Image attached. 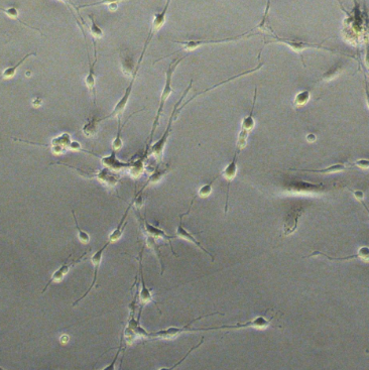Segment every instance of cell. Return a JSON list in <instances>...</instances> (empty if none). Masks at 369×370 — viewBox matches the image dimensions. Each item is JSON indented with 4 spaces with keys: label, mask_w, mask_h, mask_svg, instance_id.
I'll return each mask as SVG.
<instances>
[{
    "label": "cell",
    "mask_w": 369,
    "mask_h": 370,
    "mask_svg": "<svg viewBox=\"0 0 369 370\" xmlns=\"http://www.w3.org/2000/svg\"><path fill=\"white\" fill-rule=\"evenodd\" d=\"M275 318L273 315L271 318H266L264 315L257 316L247 322L244 323H236L234 325H222L217 327H208V328H197L192 329V331H212V330H241L246 328H254V329H265L270 326Z\"/></svg>",
    "instance_id": "obj_8"
},
{
    "label": "cell",
    "mask_w": 369,
    "mask_h": 370,
    "mask_svg": "<svg viewBox=\"0 0 369 370\" xmlns=\"http://www.w3.org/2000/svg\"><path fill=\"white\" fill-rule=\"evenodd\" d=\"M351 166V163L347 162H337L331 164L324 169L320 170H299V169H290L289 171H295V172H301V173H312V174H320V175H330V174H337L344 172L347 170V167Z\"/></svg>",
    "instance_id": "obj_21"
},
{
    "label": "cell",
    "mask_w": 369,
    "mask_h": 370,
    "mask_svg": "<svg viewBox=\"0 0 369 370\" xmlns=\"http://www.w3.org/2000/svg\"><path fill=\"white\" fill-rule=\"evenodd\" d=\"M116 152L117 151L112 149V151L109 155H104V156L99 155L98 158L101 160L102 164L105 167H108V169H110L113 172H119V171H122V170H129L131 165H132V161L131 160L130 161H122V160L118 159L117 155H116Z\"/></svg>",
    "instance_id": "obj_18"
},
{
    "label": "cell",
    "mask_w": 369,
    "mask_h": 370,
    "mask_svg": "<svg viewBox=\"0 0 369 370\" xmlns=\"http://www.w3.org/2000/svg\"><path fill=\"white\" fill-rule=\"evenodd\" d=\"M251 31H253V29H250L244 33H242V35H239V36H236V37H231V38H226V39H219V40H191V41H172L173 43H176V44H179L181 45L183 48L178 51V52H175L173 54H171L170 56L172 55H175L179 52H182V51H186V52H192V51H195L201 47L203 46H207V45H218V44H225V43H231V42H236V41H239V40H242V39H249V38H252L254 36H257L259 35L258 32L256 33H250Z\"/></svg>",
    "instance_id": "obj_7"
},
{
    "label": "cell",
    "mask_w": 369,
    "mask_h": 370,
    "mask_svg": "<svg viewBox=\"0 0 369 370\" xmlns=\"http://www.w3.org/2000/svg\"><path fill=\"white\" fill-rule=\"evenodd\" d=\"M143 254H144V248L143 250H141L140 252V278H141V289L139 290V301L141 304V309H140V313H139V316H142V312H143V308L148 304V302H153V304L157 307V304L156 301L153 299V296H152V294L150 292V290L147 287L146 285V282H145V278H144V270H143Z\"/></svg>",
    "instance_id": "obj_15"
},
{
    "label": "cell",
    "mask_w": 369,
    "mask_h": 370,
    "mask_svg": "<svg viewBox=\"0 0 369 370\" xmlns=\"http://www.w3.org/2000/svg\"><path fill=\"white\" fill-rule=\"evenodd\" d=\"M351 166H357V167H359V169L367 170V169H369V159H366V158L357 159L356 161L351 163Z\"/></svg>",
    "instance_id": "obj_37"
},
{
    "label": "cell",
    "mask_w": 369,
    "mask_h": 370,
    "mask_svg": "<svg viewBox=\"0 0 369 370\" xmlns=\"http://www.w3.org/2000/svg\"><path fill=\"white\" fill-rule=\"evenodd\" d=\"M218 314L219 313H213V314L203 315L201 317H198V318L192 320L191 322L187 323L183 327H170V328H166V329H163V330H159V331H156V332L149 333V339H152V340H157V339H159V340L160 339L161 340H173V339H176L183 333L192 332V329L190 327L195 322H198V321L202 320L204 318H207V317H210V316H213V315H218Z\"/></svg>",
    "instance_id": "obj_10"
},
{
    "label": "cell",
    "mask_w": 369,
    "mask_h": 370,
    "mask_svg": "<svg viewBox=\"0 0 369 370\" xmlns=\"http://www.w3.org/2000/svg\"><path fill=\"white\" fill-rule=\"evenodd\" d=\"M146 240H147V245L152 249L154 251V253L156 254L159 262H160V267H161V271H160V275L163 274V270H164V266H163V262H162V257H161V254H160V251H159V245L158 243L156 242V238L155 237H152L150 236V235H146Z\"/></svg>",
    "instance_id": "obj_31"
},
{
    "label": "cell",
    "mask_w": 369,
    "mask_h": 370,
    "mask_svg": "<svg viewBox=\"0 0 369 370\" xmlns=\"http://www.w3.org/2000/svg\"><path fill=\"white\" fill-rule=\"evenodd\" d=\"M60 341H61L62 344H66L67 342L69 341V336H68V335H66V334L62 335L61 337H60Z\"/></svg>",
    "instance_id": "obj_41"
},
{
    "label": "cell",
    "mask_w": 369,
    "mask_h": 370,
    "mask_svg": "<svg viewBox=\"0 0 369 370\" xmlns=\"http://www.w3.org/2000/svg\"><path fill=\"white\" fill-rule=\"evenodd\" d=\"M306 140H307L308 143L313 144V143H316L317 142L318 138H317V136H316L315 133H308L307 136H306Z\"/></svg>",
    "instance_id": "obj_38"
},
{
    "label": "cell",
    "mask_w": 369,
    "mask_h": 370,
    "mask_svg": "<svg viewBox=\"0 0 369 370\" xmlns=\"http://www.w3.org/2000/svg\"><path fill=\"white\" fill-rule=\"evenodd\" d=\"M120 2H106V1H102V2H96V3H90V4H84V5H80L78 6V8H83V7H90V6H97V5H107L109 6V9L110 10H116L118 8V4Z\"/></svg>",
    "instance_id": "obj_34"
},
{
    "label": "cell",
    "mask_w": 369,
    "mask_h": 370,
    "mask_svg": "<svg viewBox=\"0 0 369 370\" xmlns=\"http://www.w3.org/2000/svg\"><path fill=\"white\" fill-rule=\"evenodd\" d=\"M203 342H204V338H202V340H201V342H200V343H199L198 345H196V346H194L193 348H191V349H190V350L188 351V353H187V354L185 355V357H183V358H182L181 360H179V361H178V362H177V363H176L175 365H173V366H171V367L161 368V369H175V368H176V367H177L178 365H180V364H181V363H182V362H183V361H184V360H185V359H186V358H187V357H188V356H189V355H190V354H191V353H192V352H193V351L195 350V349L199 348V347H200L201 345H202V344H203Z\"/></svg>",
    "instance_id": "obj_35"
},
{
    "label": "cell",
    "mask_w": 369,
    "mask_h": 370,
    "mask_svg": "<svg viewBox=\"0 0 369 370\" xmlns=\"http://www.w3.org/2000/svg\"><path fill=\"white\" fill-rule=\"evenodd\" d=\"M314 256H324L329 260L333 261H346V260H352V259H361L364 261H369V246H361L358 249V252L356 254L350 255V256H345V257H332L329 256L319 250H315L312 252L310 255L305 256V257H314Z\"/></svg>",
    "instance_id": "obj_19"
},
{
    "label": "cell",
    "mask_w": 369,
    "mask_h": 370,
    "mask_svg": "<svg viewBox=\"0 0 369 370\" xmlns=\"http://www.w3.org/2000/svg\"><path fill=\"white\" fill-rule=\"evenodd\" d=\"M144 110H145V109H141V110H138L137 112H133V113L131 114L130 117H132L134 114L140 113V112H142V111H144ZM130 117H129V118H130ZM129 118H128L127 120H125L123 124H120V121H118V128H117L116 136H115V138H114V140H113V142H112V149L115 150V151H118V150L122 148V146H123L122 137H121V136H122V129H123V127L126 125V123L128 122Z\"/></svg>",
    "instance_id": "obj_29"
},
{
    "label": "cell",
    "mask_w": 369,
    "mask_h": 370,
    "mask_svg": "<svg viewBox=\"0 0 369 370\" xmlns=\"http://www.w3.org/2000/svg\"><path fill=\"white\" fill-rule=\"evenodd\" d=\"M109 246V244L106 242L101 248L98 249L92 256H91V261L93 263V266H94V273H93V281H92V284L90 285L89 289L86 291V293L80 297L78 298L76 301H74L72 304V307H75L77 304H79V302L85 298V296H88V294L92 291V289L94 288V286L96 285V282H97V277H98V272H99V268H100V265H101V262H102V257H103V253L105 251V249Z\"/></svg>",
    "instance_id": "obj_17"
},
{
    "label": "cell",
    "mask_w": 369,
    "mask_h": 370,
    "mask_svg": "<svg viewBox=\"0 0 369 370\" xmlns=\"http://www.w3.org/2000/svg\"><path fill=\"white\" fill-rule=\"evenodd\" d=\"M139 297V290H137V293L136 295H134V298L131 300V302L129 304V318H128V322H127V326L125 327L123 333H122V342H124V349L128 346H130L131 344H133V342L140 339V338H143V339H149V333L142 327L141 323H140V320H141V317L139 316L138 319L136 317V313H137V305H138V298Z\"/></svg>",
    "instance_id": "obj_3"
},
{
    "label": "cell",
    "mask_w": 369,
    "mask_h": 370,
    "mask_svg": "<svg viewBox=\"0 0 369 370\" xmlns=\"http://www.w3.org/2000/svg\"><path fill=\"white\" fill-rule=\"evenodd\" d=\"M350 192L353 194V196L355 197V199L358 200L360 202V203L364 206V208L366 209V211L369 214V209H368V207L364 203V193L362 191H360V190H350Z\"/></svg>",
    "instance_id": "obj_36"
},
{
    "label": "cell",
    "mask_w": 369,
    "mask_h": 370,
    "mask_svg": "<svg viewBox=\"0 0 369 370\" xmlns=\"http://www.w3.org/2000/svg\"><path fill=\"white\" fill-rule=\"evenodd\" d=\"M260 55H261V52H259V54H258V64H257V66L254 67V68L249 69V70H247V71H244V72H242V73H240V74H238V75H235V76H233V77H230V78H228V79H226V80H224V81H222V82H220V83H218V84L213 85L212 87H210V88H208V89H206V90H203V91H201V92L195 94L192 98L188 99L185 103H183V104L179 107V109H178V114H180L181 111H182V110H183V109H184V108H185L189 103H191L193 100H195L197 97H199V96H201V95H204V94H206V93H208V92H210V91H212V90H214V89H216V88H218V87H220V86H223V85H225V84H227V83H229V82H231V81H234V80H236V79L242 78V77H244V76H247V75H249V74H252V73H255V72L259 71V70L262 68V66H263V63L260 62Z\"/></svg>",
    "instance_id": "obj_13"
},
{
    "label": "cell",
    "mask_w": 369,
    "mask_h": 370,
    "mask_svg": "<svg viewBox=\"0 0 369 370\" xmlns=\"http://www.w3.org/2000/svg\"><path fill=\"white\" fill-rule=\"evenodd\" d=\"M120 63L122 72L126 76H132V74L137 69V64L128 51H124L120 54Z\"/></svg>",
    "instance_id": "obj_22"
},
{
    "label": "cell",
    "mask_w": 369,
    "mask_h": 370,
    "mask_svg": "<svg viewBox=\"0 0 369 370\" xmlns=\"http://www.w3.org/2000/svg\"><path fill=\"white\" fill-rule=\"evenodd\" d=\"M271 43L286 45L287 47H289L292 51H294L296 54H300L301 52H304L306 50H321V51L330 52V53H333V54H342L338 51H334L332 49L324 47L322 44H314V43H310V42H307V41H299V40H292V39L281 38L277 35L276 32H274V35L271 37L270 40H265L264 45H268Z\"/></svg>",
    "instance_id": "obj_6"
},
{
    "label": "cell",
    "mask_w": 369,
    "mask_h": 370,
    "mask_svg": "<svg viewBox=\"0 0 369 370\" xmlns=\"http://www.w3.org/2000/svg\"><path fill=\"white\" fill-rule=\"evenodd\" d=\"M100 122H102L101 118L90 117L82 127V132L84 136L89 139L94 138L98 131V125Z\"/></svg>",
    "instance_id": "obj_26"
},
{
    "label": "cell",
    "mask_w": 369,
    "mask_h": 370,
    "mask_svg": "<svg viewBox=\"0 0 369 370\" xmlns=\"http://www.w3.org/2000/svg\"><path fill=\"white\" fill-rule=\"evenodd\" d=\"M29 75H30V72L27 71V72H26V76H29Z\"/></svg>",
    "instance_id": "obj_42"
},
{
    "label": "cell",
    "mask_w": 369,
    "mask_h": 370,
    "mask_svg": "<svg viewBox=\"0 0 369 370\" xmlns=\"http://www.w3.org/2000/svg\"><path fill=\"white\" fill-rule=\"evenodd\" d=\"M343 70H344V67L341 64H336V65L332 66L331 68H329L325 73L322 74V76L315 82V84L312 88H314L320 82H328V81L333 80L334 78H336L339 74H341Z\"/></svg>",
    "instance_id": "obj_25"
},
{
    "label": "cell",
    "mask_w": 369,
    "mask_h": 370,
    "mask_svg": "<svg viewBox=\"0 0 369 370\" xmlns=\"http://www.w3.org/2000/svg\"><path fill=\"white\" fill-rule=\"evenodd\" d=\"M305 209L301 206L294 207L290 210L287 214L284 225H283V235L284 236H290L293 233H295L298 227V222L300 217L303 216Z\"/></svg>",
    "instance_id": "obj_14"
},
{
    "label": "cell",
    "mask_w": 369,
    "mask_h": 370,
    "mask_svg": "<svg viewBox=\"0 0 369 370\" xmlns=\"http://www.w3.org/2000/svg\"><path fill=\"white\" fill-rule=\"evenodd\" d=\"M1 11L4 12V13H5L7 16H9L10 18L16 20L19 24H21V25H23V26H25V27H27V28H30V29H32V30H37V31H39V32L41 33V35H43V32H42L39 28H36V27H33V26H30V25L26 24L24 21H22V20L20 19L19 12H18V10H17L16 7H7V8L2 7V8H1Z\"/></svg>",
    "instance_id": "obj_30"
},
{
    "label": "cell",
    "mask_w": 369,
    "mask_h": 370,
    "mask_svg": "<svg viewBox=\"0 0 369 370\" xmlns=\"http://www.w3.org/2000/svg\"><path fill=\"white\" fill-rule=\"evenodd\" d=\"M286 191L295 194H322L330 191L332 188L323 183L315 184L303 180L294 179L285 185Z\"/></svg>",
    "instance_id": "obj_9"
},
{
    "label": "cell",
    "mask_w": 369,
    "mask_h": 370,
    "mask_svg": "<svg viewBox=\"0 0 369 370\" xmlns=\"http://www.w3.org/2000/svg\"><path fill=\"white\" fill-rule=\"evenodd\" d=\"M186 57H181V58H177L175 59L174 61H172L169 65V67H167V70L165 72V80H164V86H163V89H162V92H161V95H160V99H159V104H158V108L156 110V113H155V117L153 119V122H152V127H151V130H150V133L149 136L146 142V150L143 154V156L145 158L148 157V151H149V148L151 147V142H152V139H153V136L154 133L157 129V126H158V123H159V119H160V116L162 114V111L164 109V106H165V103L167 99L170 98V96L172 95L173 93V86H172V82H173V76H174V73L175 71L177 70L178 66L182 63L183 60H185Z\"/></svg>",
    "instance_id": "obj_2"
},
{
    "label": "cell",
    "mask_w": 369,
    "mask_h": 370,
    "mask_svg": "<svg viewBox=\"0 0 369 370\" xmlns=\"http://www.w3.org/2000/svg\"><path fill=\"white\" fill-rule=\"evenodd\" d=\"M366 353H368V354H369V350H366Z\"/></svg>",
    "instance_id": "obj_43"
},
{
    "label": "cell",
    "mask_w": 369,
    "mask_h": 370,
    "mask_svg": "<svg viewBox=\"0 0 369 370\" xmlns=\"http://www.w3.org/2000/svg\"><path fill=\"white\" fill-rule=\"evenodd\" d=\"M364 81H365V94H366V103H367V106H368V109H369V91H368V87H367V82H366V76L364 74Z\"/></svg>",
    "instance_id": "obj_39"
},
{
    "label": "cell",
    "mask_w": 369,
    "mask_h": 370,
    "mask_svg": "<svg viewBox=\"0 0 369 370\" xmlns=\"http://www.w3.org/2000/svg\"><path fill=\"white\" fill-rule=\"evenodd\" d=\"M219 177H221V176L218 175V176L215 177L212 181H210L208 184H206V185H204V186L201 187V188L198 190L197 195H196L195 197H196V198H207V197H209V196L211 195L212 191H213V185H214V183L218 180Z\"/></svg>",
    "instance_id": "obj_32"
},
{
    "label": "cell",
    "mask_w": 369,
    "mask_h": 370,
    "mask_svg": "<svg viewBox=\"0 0 369 370\" xmlns=\"http://www.w3.org/2000/svg\"><path fill=\"white\" fill-rule=\"evenodd\" d=\"M51 164H59V165H63V166L69 167V169H72V170L76 171L83 178L97 180L98 182L101 183L106 188L114 189L116 191V193H117L116 187H117L118 183L120 182V177L118 175H116L113 171H111L110 169H108V167H105L104 166L102 170H99L97 172H87L85 170L79 169V167H76L74 165H71L69 163H65V162H52Z\"/></svg>",
    "instance_id": "obj_5"
},
{
    "label": "cell",
    "mask_w": 369,
    "mask_h": 370,
    "mask_svg": "<svg viewBox=\"0 0 369 370\" xmlns=\"http://www.w3.org/2000/svg\"><path fill=\"white\" fill-rule=\"evenodd\" d=\"M72 214H73V217H74V220H75L76 230H77V232H78V238H79L80 242H82L83 244H88V243L90 242V236H89V234H88L86 231H84L82 228H80L74 210H72Z\"/></svg>",
    "instance_id": "obj_33"
},
{
    "label": "cell",
    "mask_w": 369,
    "mask_h": 370,
    "mask_svg": "<svg viewBox=\"0 0 369 370\" xmlns=\"http://www.w3.org/2000/svg\"><path fill=\"white\" fill-rule=\"evenodd\" d=\"M88 63H89V70L88 74L85 78V84L87 88L89 89L92 98H93V103L96 105V77H95V66L97 63V50L96 47H94V61L91 62L89 55H88Z\"/></svg>",
    "instance_id": "obj_20"
},
{
    "label": "cell",
    "mask_w": 369,
    "mask_h": 370,
    "mask_svg": "<svg viewBox=\"0 0 369 370\" xmlns=\"http://www.w3.org/2000/svg\"><path fill=\"white\" fill-rule=\"evenodd\" d=\"M166 12L167 10L166 9H162L160 10L159 12L155 13L153 15V19H152V23H151V26H150V29L148 31V38L146 40V43H145V47L142 51V54L140 56V59L137 63V69L136 71H134V73L132 74L131 76V79H130V82L127 86V88L125 89L122 97L118 100V102L115 104L113 110L111 111V113H109L108 115H106L105 117H102L101 118V121H104L106 119H109V118H113V117H117L118 120H121V117L124 113V110L127 106V103L129 101V98L131 96V93H132V89H133V84H134V81L137 80V77L139 75V72H140V69L142 67V63H143V60H144V57L146 55V52L148 50V47L150 43V41L152 40L153 36L155 35V33L163 26L164 22H165V19H166Z\"/></svg>",
    "instance_id": "obj_1"
},
{
    "label": "cell",
    "mask_w": 369,
    "mask_h": 370,
    "mask_svg": "<svg viewBox=\"0 0 369 370\" xmlns=\"http://www.w3.org/2000/svg\"><path fill=\"white\" fill-rule=\"evenodd\" d=\"M190 211H191V209L189 208L188 209V211L187 212H185V213H183L182 215H180V223H179V225H178V227H177V230H176V236L177 237H180V238H182V239H185V240H187V241H189V242H191V243H193L194 245H196L199 249H201V250H202L204 253H206L207 255H209L210 257H211V259L214 261V259H215V256H214V254H212L209 250H207L202 244H201V242L194 236V235L191 233V232H189L185 227H184V225H183V217L184 216H186V215H188L189 213H190Z\"/></svg>",
    "instance_id": "obj_16"
},
{
    "label": "cell",
    "mask_w": 369,
    "mask_h": 370,
    "mask_svg": "<svg viewBox=\"0 0 369 370\" xmlns=\"http://www.w3.org/2000/svg\"><path fill=\"white\" fill-rule=\"evenodd\" d=\"M192 86H193V80L190 81V83H189L188 87L186 88V90L184 91L183 95L181 96V98L179 99L178 102L175 104V106H174V108H173V111H172V113H171L170 119H169V123H167V126H166L164 132L162 133L161 138H160L156 143H154V144L150 147V148H149V151H148V152L151 153V155L154 156V158L157 160L158 163L162 161L163 151H164L165 146H166V144H167V140H169V138H170V136H171V133H172L173 123H174V121H175V120L178 118V116H179V114H178V109H179V107L181 106V104H182V102H183V100L185 99V97H186V96L188 95V93L190 92Z\"/></svg>",
    "instance_id": "obj_4"
},
{
    "label": "cell",
    "mask_w": 369,
    "mask_h": 370,
    "mask_svg": "<svg viewBox=\"0 0 369 370\" xmlns=\"http://www.w3.org/2000/svg\"><path fill=\"white\" fill-rule=\"evenodd\" d=\"M312 90H313V88L307 89V90H303V91H299L295 96V99H294V105H295V107L300 108V107H304L305 105H307L309 103L310 99H311Z\"/></svg>",
    "instance_id": "obj_28"
},
{
    "label": "cell",
    "mask_w": 369,
    "mask_h": 370,
    "mask_svg": "<svg viewBox=\"0 0 369 370\" xmlns=\"http://www.w3.org/2000/svg\"><path fill=\"white\" fill-rule=\"evenodd\" d=\"M37 52H32V53H29L27 55H25L21 60H19L15 65H11L9 67H6V68L3 70L2 72V79L4 80H9L11 78H13L17 72V69L19 68V67L29 58V57H33V56H37Z\"/></svg>",
    "instance_id": "obj_27"
},
{
    "label": "cell",
    "mask_w": 369,
    "mask_h": 370,
    "mask_svg": "<svg viewBox=\"0 0 369 370\" xmlns=\"http://www.w3.org/2000/svg\"><path fill=\"white\" fill-rule=\"evenodd\" d=\"M256 99H257V88H255V90H254V96H253V101H252L251 109H250L249 113L242 119L241 126H240V130L241 131L247 132L249 134L254 129V126H255L253 112H254V108H255V104H256Z\"/></svg>",
    "instance_id": "obj_23"
},
{
    "label": "cell",
    "mask_w": 369,
    "mask_h": 370,
    "mask_svg": "<svg viewBox=\"0 0 369 370\" xmlns=\"http://www.w3.org/2000/svg\"><path fill=\"white\" fill-rule=\"evenodd\" d=\"M32 105L33 106H36V107H39V106H41V104H42V98H40V97H37L36 99H33L32 100Z\"/></svg>",
    "instance_id": "obj_40"
},
{
    "label": "cell",
    "mask_w": 369,
    "mask_h": 370,
    "mask_svg": "<svg viewBox=\"0 0 369 370\" xmlns=\"http://www.w3.org/2000/svg\"><path fill=\"white\" fill-rule=\"evenodd\" d=\"M138 210V215H139V219H140V223H141V226L144 230V233H146V235H150V236L152 237H155V238H160V239H163V240H166L167 242L170 243V246H171V250L172 252L174 253L175 256L178 257V254L175 252L174 250V247H173V244H172V240L174 238H177L176 235H169L167 234L163 229L157 227V226H154L152 224H150L147 219L146 217L144 218L141 214V211L140 209H137Z\"/></svg>",
    "instance_id": "obj_11"
},
{
    "label": "cell",
    "mask_w": 369,
    "mask_h": 370,
    "mask_svg": "<svg viewBox=\"0 0 369 370\" xmlns=\"http://www.w3.org/2000/svg\"><path fill=\"white\" fill-rule=\"evenodd\" d=\"M75 8H76V10H77V14H78L80 20L82 21L81 25H84V26L87 27V29H88L89 32H90V35H91L92 38H93V41H96V40H98V39H101V38L103 37V35H104V32H103L102 28L100 27V26L96 23V21H95V19H94V16H93L92 14L89 15V18H90L91 23H90V25H88V24H86V22L84 21V19H83V18L81 17V15L79 14L77 7H75Z\"/></svg>",
    "instance_id": "obj_24"
},
{
    "label": "cell",
    "mask_w": 369,
    "mask_h": 370,
    "mask_svg": "<svg viewBox=\"0 0 369 370\" xmlns=\"http://www.w3.org/2000/svg\"><path fill=\"white\" fill-rule=\"evenodd\" d=\"M90 252V250H88V251H86V252H84L80 257H78L77 259H74V260H72V261H69V258H70V256L68 257V258H66V260H65V262L58 268V270L52 275V277H51V279L49 280V282L47 283V285H46V287L44 288V290L42 291V294H44V293H46L47 292V290H48V288L52 285V284H54V283H59V282H61L67 275H68V273L70 272V270H72V268L74 267V266H76L77 264H79L80 262H82L83 260H85L86 259V256H87V254Z\"/></svg>",
    "instance_id": "obj_12"
}]
</instances>
